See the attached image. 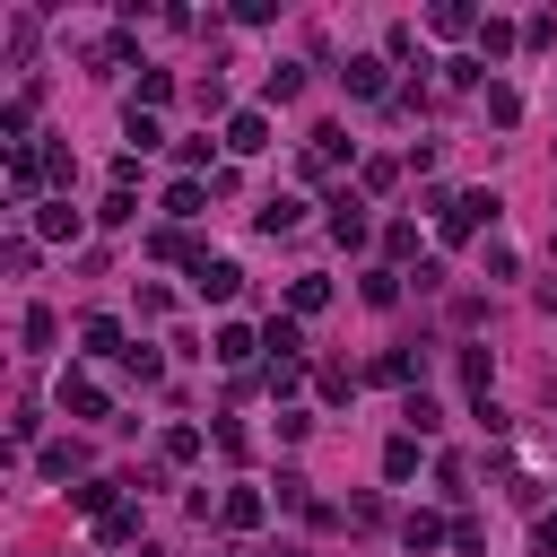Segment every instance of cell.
<instances>
[{"label": "cell", "mask_w": 557, "mask_h": 557, "mask_svg": "<svg viewBox=\"0 0 557 557\" xmlns=\"http://www.w3.org/2000/svg\"><path fill=\"white\" fill-rule=\"evenodd\" d=\"M400 548H409V557L444 548V522H435V513H409V522H400Z\"/></svg>", "instance_id": "15"}, {"label": "cell", "mask_w": 557, "mask_h": 557, "mask_svg": "<svg viewBox=\"0 0 557 557\" xmlns=\"http://www.w3.org/2000/svg\"><path fill=\"white\" fill-rule=\"evenodd\" d=\"M96 218H104V226H131V218H139V200H131V191H104V209H96Z\"/></svg>", "instance_id": "36"}, {"label": "cell", "mask_w": 557, "mask_h": 557, "mask_svg": "<svg viewBox=\"0 0 557 557\" xmlns=\"http://www.w3.org/2000/svg\"><path fill=\"white\" fill-rule=\"evenodd\" d=\"M218 522H226V531H252V522H261V487H226V496H218Z\"/></svg>", "instance_id": "8"}, {"label": "cell", "mask_w": 557, "mask_h": 557, "mask_svg": "<svg viewBox=\"0 0 557 557\" xmlns=\"http://www.w3.org/2000/svg\"><path fill=\"white\" fill-rule=\"evenodd\" d=\"M461 383H470V400H487V348H461Z\"/></svg>", "instance_id": "31"}, {"label": "cell", "mask_w": 557, "mask_h": 557, "mask_svg": "<svg viewBox=\"0 0 557 557\" xmlns=\"http://www.w3.org/2000/svg\"><path fill=\"white\" fill-rule=\"evenodd\" d=\"M165 96H174V78H165V70H139V96H131V104H139V113H157Z\"/></svg>", "instance_id": "24"}, {"label": "cell", "mask_w": 557, "mask_h": 557, "mask_svg": "<svg viewBox=\"0 0 557 557\" xmlns=\"http://www.w3.org/2000/svg\"><path fill=\"white\" fill-rule=\"evenodd\" d=\"M226 148H235V157H261V148H270V113H261V104L226 113Z\"/></svg>", "instance_id": "3"}, {"label": "cell", "mask_w": 557, "mask_h": 557, "mask_svg": "<svg viewBox=\"0 0 557 557\" xmlns=\"http://www.w3.org/2000/svg\"><path fill=\"white\" fill-rule=\"evenodd\" d=\"M522 44H531V52H548V44H557V9H540V17H522Z\"/></svg>", "instance_id": "28"}, {"label": "cell", "mask_w": 557, "mask_h": 557, "mask_svg": "<svg viewBox=\"0 0 557 557\" xmlns=\"http://www.w3.org/2000/svg\"><path fill=\"white\" fill-rule=\"evenodd\" d=\"M366 305H400V278L392 270H366Z\"/></svg>", "instance_id": "37"}, {"label": "cell", "mask_w": 557, "mask_h": 557, "mask_svg": "<svg viewBox=\"0 0 557 557\" xmlns=\"http://www.w3.org/2000/svg\"><path fill=\"white\" fill-rule=\"evenodd\" d=\"M426 26H435V35H479V9H461V0H435V9H426Z\"/></svg>", "instance_id": "12"}, {"label": "cell", "mask_w": 557, "mask_h": 557, "mask_svg": "<svg viewBox=\"0 0 557 557\" xmlns=\"http://www.w3.org/2000/svg\"><path fill=\"white\" fill-rule=\"evenodd\" d=\"M252 348H261V339H252V331H244V322H226V331H218V339H209V357H218V366H244V357H252Z\"/></svg>", "instance_id": "13"}, {"label": "cell", "mask_w": 557, "mask_h": 557, "mask_svg": "<svg viewBox=\"0 0 557 557\" xmlns=\"http://www.w3.org/2000/svg\"><path fill=\"white\" fill-rule=\"evenodd\" d=\"M296 218H305V200H287V191H278V200H261V235H287Z\"/></svg>", "instance_id": "19"}, {"label": "cell", "mask_w": 557, "mask_h": 557, "mask_svg": "<svg viewBox=\"0 0 557 557\" xmlns=\"http://www.w3.org/2000/svg\"><path fill=\"white\" fill-rule=\"evenodd\" d=\"M165 461H200V426H165Z\"/></svg>", "instance_id": "32"}, {"label": "cell", "mask_w": 557, "mask_h": 557, "mask_svg": "<svg viewBox=\"0 0 557 557\" xmlns=\"http://www.w3.org/2000/svg\"><path fill=\"white\" fill-rule=\"evenodd\" d=\"M17 339H26V348H52V339H61V322H52V305H26V322H17Z\"/></svg>", "instance_id": "16"}, {"label": "cell", "mask_w": 557, "mask_h": 557, "mask_svg": "<svg viewBox=\"0 0 557 557\" xmlns=\"http://www.w3.org/2000/svg\"><path fill=\"white\" fill-rule=\"evenodd\" d=\"M122 374H131V383H157L165 357H157V348H122Z\"/></svg>", "instance_id": "27"}, {"label": "cell", "mask_w": 557, "mask_h": 557, "mask_svg": "<svg viewBox=\"0 0 557 557\" xmlns=\"http://www.w3.org/2000/svg\"><path fill=\"white\" fill-rule=\"evenodd\" d=\"M70 505H78V513H96V522H104V513H113V479H87V487H70Z\"/></svg>", "instance_id": "23"}, {"label": "cell", "mask_w": 557, "mask_h": 557, "mask_svg": "<svg viewBox=\"0 0 557 557\" xmlns=\"http://www.w3.org/2000/svg\"><path fill=\"white\" fill-rule=\"evenodd\" d=\"M374 383H409V392H418V357H409V348H392V357H374Z\"/></svg>", "instance_id": "21"}, {"label": "cell", "mask_w": 557, "mask_h": 557, "mask_svg": "<svg viewBox=\"0 0 557 557\" xmlns=\"http://www.w3.org/2000/svg\"><path fill=\"white\" fill-rule=\"evenodd\" d=\"M78 226H87V218H78L70 200H44V209H35V235H44V244H78Z\"/></svg>", "instance_id": "5"}, {"label": "cell", "mask_w": 557, "mask_h": 557, "mask_svg": "<svg viewBox=\"0 0 557 557\" xmlns=\"http://www.w3.org/2000/svg\"><path fill=\"white\" fill-rule=\"evenodd\" d=\"M435 426H444V409H435L426 392H409V400H400V435H435Z\"/></svg>", "instance_id": "14"}, {"label": "cell", "mask_w": 557, "mask_h": 557, "mask_svg": "<svg viewBox=\"0 0 557 557\" xmlns=\"http://www.w3.org/2000/svg\"><path fill=\"white\" fill-rule=\"evenodd\" d=\"M148 252H157V261H183V270H191V261H200V252H191V244H183V226H157V235H148Z\"/></svg>", "instance_id": "20"}, {"label": "cell", "mask_w": 557, "mask_h": 557, "mask_svg": "<svg viewBox=\"0 0 557 557\" xmlns=\"http://www.w3.org/2000/svg\"><path fill=\"white\" fill-rule=\"evenodd\" d=\"M296 96H305V70H296V61L261 70V104H296Z\"/></svg>", "instance_id": "10"}, {"label": "cell", "mask_w": 557, "mask_h": 557, "mask_svg": "<svg viewBox=\"0 0 557 557\" xmlns=\"http://www.w3.org/2000/svg\"><path fill=\"white\" fill-rule=\"evenodd\" d=\"M383 252H392V261H409V252H418V226H409V218H392V226H383Z\"/></svg>", "instance_id": "30"}, {"label": "cell", "mask_w": 557, "mask_h": 557, "mask_svg": "<svg viewBox=\"0 0 557 557\" xmlns=\"http://www.w3.org/2000/svg\"><path fill=\"white\" fill-rule=\"evenodd\" d=\"M78 339H87V357H122V322H113V313H96Z\"/></svg>", "instance_id": "17"}, {"label": "cell", "mask_w": 557, "mask_h": 557, "mask_svg": "<svg viewBox=\"0 0 557 557\" xmlns=\"http://www.w3.org/2000/svg\"><path fill=\"white\" fill-rule=\"evenodd\" d=\"M496 209H505V200H496V191H453V200H444V218H435V226H444V244H470V235H479V226H496Z\"/></svg>", "instance_id": "1"}, {"label": "cell", "mask_w": 557, "mask_h": 557, "mask_svg": "<svg viewBox=\"0 0 557 557\" xmlns=\"http://www.w3.org/2000/svg\"><path fill=\"white\" fill-rule=\"evenodd\" d=\"M122 131H131V139H139V157H148V148H157V113H139V104H122Z\"/></svg>", "instance_id": "29"}, {"label": "cell", "mask_w": 557, "mask_h": 557, "mask_svg": "<svg viewBox=\"0 0 557 557\" xmlns=\"http://www.w3.org/2000/svg\"><path fill=\"white\" fill-rule=\"evenodd\" d=\"M87 470V444H44V479H78Z\"/></svg>", "instance_id": "18"}, {"label": "cell", "mask_w": 557, "mask_h": 557, "mask_svg": "<svg viewBox=\"0 0 557 557\" xmlns=\"http://www.w3.org/2000/svg\"><path fill=\"white\" fill-rule=\"evenodd\" d=\"M540 313H557V278H540Z\"/></svg>", "instance_id": "39"}, {"label": "cell", "mask_w": 557, "mask_h": 557, "mask_svg": "<svg viewBox=\"0 0 557 557\" xmlns=\"http://www.w3.org/2000/svg\"><path fill=\"white\" fill-rule=\"evenodd\" d=\"M200 209H209L200 183H174V191H165V218H200Z\"/></svg>", "instance_id": "25"}, {"label": "cell", "mask_w": 557, "mask_h": 557, "mask_svg": "<svg viewBox=\"0 0 557 557\" xmlns=\"http://www.w3.org/2000/svg\"><path fill=\"white\" fill-rule=\"evenodd\" d=\"M191 287H200V305H226V296L244 287V270H235V261H218V252H200V261H191Z\"/></svg>", "instance_id": "2"}, {"label": "cell", "mask_w": 557, "mask_h": 557, "mask_svg": "<svg viewBox=\"0 0 557 557\" xmlns=\"http://www.w3.org/2000/svg\"><path fill=\"white\" fill-rule=\"evenodd\" d=\"M104 540H113V548L139 540V505H113V513H104Z\"/></svg>", "instance_id": "33"}, {"label": "cell", "mask_w": 557, "mask_h": 557, "mask_svg": "<svg viewBox=\"0 0 557 557\" xmlns=\"http://www.w3.org/2000/svg\"><path fill=\"white\" fill-rule=\"evenodd\" d=\"M487 122H522V96L513 87H487Z\"/></svg>", "instance_id": "34"}, {"label": "cell", "mask_w": 557, "mask_h": 557, "mask_svg": "<svg viewBox=\"0 0 557 557\" xmlns=\"http://www.w3.org/2000/svg\"><path fill=\"white\" fill-rule=\"evenodd\" d=\"M513 44H522V26H513V17H479V61H505Z\"/></svg>", "instance_id": "9"}, {"label": "cell", "mask_w": 557, "mask_h": 557, "mask_svg": "<svg viewBox=\"0 0 557 557\" xmlns=\"http://www.w3.org/2000/svg\"><path fill=\"white\" fill-rule=\"evenodd\" d=\"M400 183V157H366V191H392Z\"/></svg>", "instance_id": "35"}, {"label": "cell", "mask_w": 557, "mask_h": 557, "mask_svg": "<svg viewBox=\"0 0 557 557\" xmlns=\"http://www.w3.org/2000/svg\"><path fill=\"white\" fill-rule=\"evenodd\" d=\"M322 305H331L322 278H296V287H287V313H322Z\"/></svg>", "instance_id": "26"}, {"label": "cell", "mask_w": 557, "mask_h": 557, "mask_svg": "<svg viewBox=\"0 0 557 557\" xmlns=\"http://www.w3.org/2000/svg\"><path fill=\"white\" fill-rule=\"evenodd\" d=\"M261 348H270L278 366H296V357H305V331H296V313H270V322H261Z\"/></svg>", "instance_id": "6"}, {"label": "cell", "mask_w": 557, "mask_h": 557, "mask_svg": "<svg viewBox=\"0 0 557 557\" xmlns=\"http://www.w3.org/2000/svg\"><path fill=\"white\" fill-rule=\"evenodd\" d=\"M331 235H339L348 252H357V244L374 235V218H366V200H357V191H331Z\"/></svg>", "instance_id": "4"}, {"label": "cell", "mask_w": 557, "mask_h": 557, "mask_svg": "<svg viewBox=\"0 0 557 557\" xmlns=\"http://www.w3.org/2000/svg\"><path fill=\"white\" fill-rule=\"evenodd\" d=\"M531 557H557V513H540V522H531Z\"/></svg>", "instance_id": "38"}, {"label": "cell", "mask_w": 557, "mask_h": 557, "mask_svg": "<svg viewBox=\"0 0 557 557\" xmlns=\"http://www.w3.org/2000/svg\"><path fill=\"white\" fill-rule=\"evenodd\" d=\"M339 78H348V96H357V104H374V96H392V78H383V61H348Z\"/></svg>", "instance_id": "11"}, {"label": "cell", "mask_w": 557, "mask_h": 557, "mask_svg": "<svg viewBox=\"0 0 557 557\" xmlns=\"http://www.w3.org/2000/svg\"><path fill=\"white\" fill-rule=\"evenodd\" d=\"M278 557H305V548H278Z\"/></svg>", "instance_id": "40"}, {"label": "cell", "mask_w": 557, "mask_h": 557, "mask_svg": "<svg viewBox=\"0 0 557 557\" xmlns=\"http://www.w3.org/2000/svg\"><path fill=\"white\" fill-rule=\"evenodd\" d=\"M409 470H418V435H392L383 444V479H409Z\"/></svg>", "instance_id": "22"}, {"label": "cell", "mask_w": 557, "mask_h": 557, "mask_svg": "<svg viewBox=\"0 0 557 557\" xmlns=\"http://www.w3.org/2000/svg\"><path fill=\"white\" fill-rule=\"evenodd\" d=\"M61 409H70V418H104V383H87V374H61Z\"/></svg>", "instance_id": "7"}]
</instances>
